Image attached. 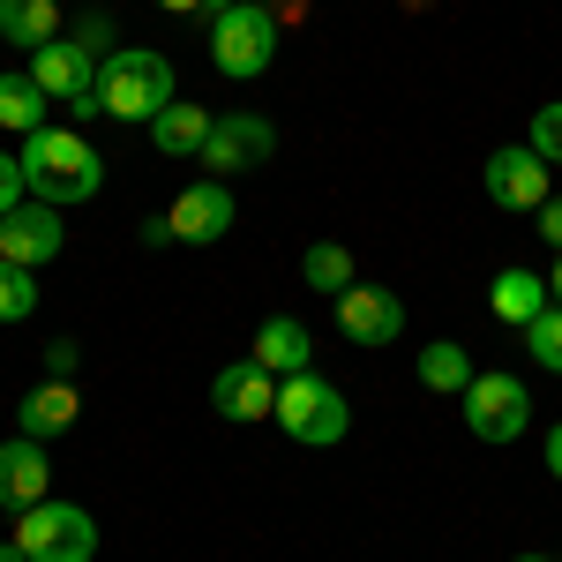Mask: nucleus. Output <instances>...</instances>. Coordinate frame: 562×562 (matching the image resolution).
Masks as SVG:
<instances>
[{"label":"nucleus","mask_w":562,"mask_h":562,"mask_svg":"<svg viewBox=\"0 0 562 562\" xmlns=\"http://www.w3.org/2000/svg\"><path fill=\"white\" fill-rule=\"evenodd\" d=\"M548 473H555V480H562V428H555V435H548Z\"/></svg>","instance_id":"7c9ffc66"},{"label":"nucleus","mask_w":562,"mask_h":562,"mask_svg":"<svg viewBox=\"0 0 562 562\" xmlns=\"http://www.w3.org/2000/svg\"><path fill=\"white\" fill-rule=\"evenodd\" d=\"M166 225H173V240H188V248L225 240V233H233V188H225V180H195L173 211H166Z\"/></svg>","instance_id":"4468645a"},{"label":"nucleus","mask_w":562,"mask_h":562,"mask_svg":"<svg viewBox=\"0 0 562 562\" xmlns=\"http://www.w3.org/2000/svg\"><path fill=\"white\" fill-rule=\"evenodd\" d=\"M31 307H38V285H31V270L0 262V323H23Z\"/></svg>","instance_id":"b1692460"},{"label":"nucleus","mask_w":562,"mask_h":562,"mask_svg":"<svg viewBox=\"0 0 562 562\" xmlns=\"http://www.w3.org/2000/svg\"><path fill=\"white\" fill-rule=\"evenodd\" d=\"M270 150H278V128L262 113H217L211 143H203V166H211V180H240V173H256Z\"/></svg>","instance_id":"6e6552de"},{"label":"nucleus","mask_w":562,"mask_h":562,"mask_svg":"<svg viewBox=\"0 0 562 562\" xmlns=\"http://www.w3.org/2000/svg\"><path fill=\"white\" fill-rule=\"evenodd\" d=\"M548 301H562V256H555V270H548Z\"/></svg>","instance_id":"2f4dec72"},{"label":"nucleus","mask_w":562,"mask_h":562,"mask_svg":"<svg viewBox=\"0 0 562 562\" xmlns=\"http://www.w3.org/2000/svg\"><path fill=\"white\" fill-rule=\"evenodd\" d=\"M143 248H173V225L166 217H143Z\"/></svg>","instance_id":"c756f323"},{"label":"nucleus","mask_w":562,"mask_h":562,"mask_svg":"<svg viewBox=\"0 0 562 562\" xmlns=\"http://www.w3.org/2000/svg\"><path fill=\"white\" fill-rule=\"evenodd\" d=\"M31 83L53 98V105H68L76 121H90V113H105V98H98V60H90V45L76 38V45H38L31 53Z\"/></svg>","instance_id":"423d86ee"},{"label":"nucleus","mask_w":562,"mask_h":562,"mask_svg":"<svg viewBox=\"0 0 562 562\" xmlns=\"http://www.w3.org/2000/svg\"><path fill=\"white\" fill-rule=\"evenodd\" d=\"M525 352H532L548 375H562V301H548L532 323H525Z\"/></svg>","instance_id":"5701e85b"},{"label":"nucleus","mask_w":562,"mask_h":562,"mask_svg":"<svg viewBox=\"0 0 562 562\" xmlns=\"http://www.w3.org/2000/svg\"><path fill=\"white\" fill-rule=\"evenodd\" d=\"M98 98H105L113 121H158L173 105V60L150 53V45H121L98 68Z\"/></svg>","instance_id":"f03ea898"},{"label":"nucleus","mask_w":562,"mask_h":562,"mask_svg":"<svg viewBox=\"0 0 562 562\" xmlns=\"http://www.w3.org/2000/svg\"><path fill=\"white\" fill-rule=\"evenodd\" d=\"M0 562H31V555H23V548H15V540H8V548H0Z\"/></svg>","instance_id":"473e14b6"},{"label":"nucleus","mask_w":562,"mask_h":562,"mask_svg":"<svg viewBox=\"0 0 562 562\" xmlns=\"http://www.w3.org/2000/svg\"><path fill=\"white\" fill-rule=\"evenodd\" d=\"M76 420H83V390L60 383V375H45L38 390H23V405H15V435H38V442L68 435Z\"/></svg>","instance_id":"2eb2a0df"},{"label":"nucleus","mask_w":562,"mask_h":562,"mask_svg":"<svg viewBox=\"0 0 562 562\" xmlns=\"http://www.w3.org/2000/svg\"><path fill=\"white\" fill-rule=\"evenodd\" d=\"M525 143H532V150H540L548 166H562V98H555V105H540V113H532V135H525Z\"/></svg>","instance_id":"393cba45"},{"label":"nucleus","mask_w":562,"mask_h":562,"mask_svg":"<svg viewBox=\"0 0 562 562\" xmlns=\"http://www.w3.org/2000/svg\"><path fill=\"white\" fill-rule=\"evenodd\" d=\"M248 360L285 383V375H307V368H315V338H307L301 315H270V323L256 330V352H248Z\"/></svg>","instance_id":"dca6fc26"},{"label":"nucleus","mask_w":562,"mask_h":562,"mask_svg":"<svg viewBox=\"0 0 562 562\" xmlns=\"http://www.w3.org/2000/svg\"><path fill=\"white\" fill-rule=\"evenodd\" d=\"M480 180H487V203H503V211H540L548 203V158L532 143H503Z\"/></svg>","instance_id":"9d476101"},{"label":"nucleus","mask_w":562,"mask_h":562,"mask_svg":"<svg viewBox=\"0 0 562 562\" xmlns=\"http://www.w3.org/2000/svg\"><path fill=\"white\" fill-rule=\"evenodd\" d=\"M45 375H60V383H76V346L60 338V346H45Z\"/></svg>","instance_id":"bb28decb"},{"label":"nucleus","mask_w":562,"mask_h":562,"mask_svg":"<svg viewBox=\"0 0 562 562\" xmlns=\"http://www.w3.org/2000/svg\"><path fill=\"white\" fill-rule=\"evenodd\" d=\"M487 307H495V323H518V330H525V323L548 307V278H532V270H495Z\"/></svg>","instance_id":"a211bd4d"},{"label":"nucleus","mask_w":562,"mask_h":562,"mask_svg":"<svg viewBox=\"0 0 562 562\" xmlns=\"http://www.w3.org/2000/svg\"><path fill=\"white\" fill-rule=\"evenodd\" d=\"M540 240H548V248H555V256H562V203H555V195L540 203Z\"/></svg>","instance_id":"cd10ccee"},{"label":"nucleus","mask_w":562,"mask_h":562,"mask_svg":"<svg viewBox=\"0 0 562 562\" xmlns=\"http://www.w3.org/2000/svg\"><path fill=\"white\" fill-rule=\"evenodd\" d=\"M23 195H31V188H23V158H8V150H0V217L15 211Z\"/></svg>","instance_id":"a878e982"},{"label":"nucleus","mask_w":562,"mask_h":562,"mask_svg":"<svg viewBox=\"0 0 562 562\" xmlns=\"http://www.w3.org/2000/svg\"><path fill=\"white\" fill-rule=\"evenodd\" d=\"M270 420L293 435V442H307V450H330V442H346L352 405H346L338 383H323V375L307 368V375H285V383H278V413H270Z\"/></svg>","instance_id":"7ed1b4c3"},{"label":"nucleus","mask_w":562,"mask_h":562,"mask_svg":"<svg viewBox=\"0 0 562 562\" xmlns=\"http://www.w3.org/2000/svg\"><path fill=\"white\" fill-rule=\"evenodd\" d=\"M158 8H173V15H225L233 0H158Z\"/></svg>","instance_id":"c85d7f7f"},{"label":"nucleus","mask_w":562,"mask_h":562,"mask_svg":"<svg viewBox=\"0 0 562 562\" xmlns=\"http://www.w3.org/2000/svg\"><path fill=\"white\" fill-rule=\"evenodd\" d=\"M473 352L458 346V338H435V346H420V383L428 390H442V397H465L473 390Z\"/></svg>","instance_id":"aec40b11"},{"label":"nucleus","mask_w":562,"mask_h":562,"mask_svg":"<svg viewBox=\"0 0 562 562\" xmlns=\"http://www.w3.org/2000/svg\"><path fill=\"white\" fill-rule=\"evenodd\" d=\"M338 330H346L352 346H390L405 330V301L390 285H346L338 293Z\"/></svg>","instance_id":"f8f14e48"},{"label":"nucleus","mask_w":562,"mask_h":562,"mask_svg":"<svg viewBox=\"0 0 562 562\" xmlns=\"http://www.w3.org/2000/svg\"><path fill=\"white\" fill-rule=\"evenodd\" d=\"M211 405L225 413V420H270L278 413V375L270 368H256V360H233V368H217L211 375Z\"/></svg>","instance_id":"ddd939ff"},{"label":"nucleus","mask_w":562,"mask_h":562,"mask_svg":"<svg viewBox=\"0 0 562 562\" xmlns=\"http://www.w3.org/2000/svg\"><path fill=\"white\" fill-rule=\"evenodd\" d=\"M23 188L38 203H53V211L60 203H90L105 188V158L76 128H38V135H23Z\"/></svg>","instance_id":"f257e3e1"},{"label":"nucleus","mask_w":562,"mask_h":562,"mask_svg":"<svg viewBox=\"0 0 562 562\" xmlns=\"http://www.w3.org/2000/svg\"><path fill=\"white\" fill-rule=\"evenodd\" d=\"M465 428L480 435V442H518L525 428H532V390L518 383V375H473V390H465Z\"/></svg>","instance_id":"0eeeda50"},{"label":"nucleus","mask_w":562,"mask_h":562,"mask_svg":"<svg viewBox=\"0 0 562 562\" xmlns=\"http://www.w3.org/2000/svg\"><path fill=\"white\" fill-rule=\"evenodd\" d=\"M15 548L31 562H90L98 555V518H90L83 503H31L23 518H15Z\"/></svg>","instance_id":"39448f33"},{"label":"nucleus","mask_w":562,"mask_h":562,"mask_svg":"<svg viewBox=\"0 0 562 562\" xmlns=\"http://www.w3.org/2000/svg\"><path fill=\"white\" fill-rule=\"evenodd\" d=\"M60 240H68V225H60V211L53 203H15V211L0 217V262H15V270H38V262L60 256Z\"/></svg>","instance_id":"1a4fd4ad"},{"label":"nucleus","mask_w":562,"mask_h":562,"mask_svg":"<svg viewBox=\"0 0 562 562\" xmlns=\"http://www.w3.org/2000/svg\"><path fill=\"white\" fill-rule=\"evenodd\" d=\"M0 38L8 45H53L60 38V0H0Z\"/></svg>","instance_id":"6ab92c4d"},{"label":"nucleus","mask_w":562,"mask_h":562,"mask_svg":"<svg viewBox=\"0 0 562 562\" xmlns=\"http://www.w3.org/2000/svg\"><path fill=\"white\" fill-rule=\"evenodd\" d=\"M301 278L315 285V293H330V301H338L346 285H360V278H352V248H338V240H315V248L301 256Z\"/></svg>","instance_id":"4be33fe9"},{"label":"nucleus","mask_w":562,"mask_h":562,"mask_svg":"<svg viewBox=\"0 0 562 562\" xmlns=\"http://www.w3.org/2000/svg\"><path fill=\"white\" fill-rule=\"evenodd\" d=\"M278 60V23L262 0H233L225 15H211V68L233 83H256L262 68Z\"/></svg>","instance_id":"20e7f679"},{"label":"nucleus","mask_w":562,"mask_h":562,"mask_svg":"<svg viewBox=\"0 0 562 562\" xmlns=\"http://www.w3.org/2000/svg\"><path fill=\"white\" fill-rule=\"evenodd\" d=\"M45 105H53V98H45V90L31 83L23 68H8V76H0V128L38 135V128H45Z\"/></svg>","instance_id":"412c9836"},{"label":"nucleus","mask_w":562,"mask_h":562,"mask_svg":"<svg viewBox=\"0 0 562 562\" xmlns=\"http://www.w3.org/2000/svg\"><path fill=\"white\" fill-rule=\"evenodd\" d=\"M53 495V458H45L38 435H15V442H0V510L8 518H23L31 503Z\"/></svg>","instance_id":"9b49d317"},{"label":"nucleus","mask_w":562,"mask_h":562,"mask_svg":"<svg viewBox=\"0 0 562 562\" xmlns=\"http://www.w3.org/2000/svg\"><path fill=\"white\" fill-rule=\"evenodd\" d=\"M518 562H548V555H518Z\"/></svg>","instance_id":"72a5a7b5"},{"label":"nucleus","mask_w":562,"mask_h":562,"mask_svg":"<svg viewBox=\"0 0 562 562\" xmlns=\"http://www.w3.org/2000/svg\"><path fill=\"white\" fill-rule=\"evenodd\" d=\"M211 113H203V105H166V113H158V121H150V143H158V158H203V143H211Z\"/></svg>","instance_id":"f3484780"}]
</instances>
